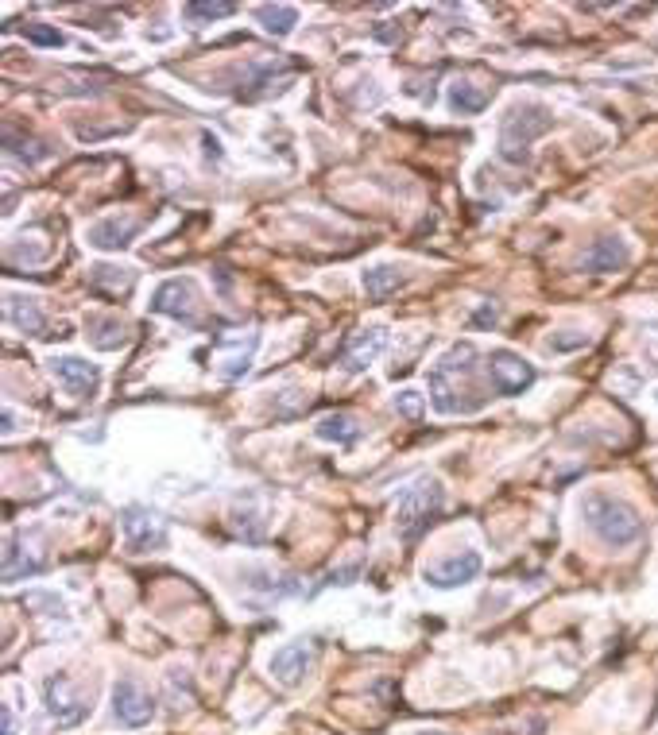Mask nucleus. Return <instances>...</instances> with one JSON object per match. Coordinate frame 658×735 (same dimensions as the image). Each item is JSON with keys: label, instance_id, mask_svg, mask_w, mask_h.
Listing matches in <instances>:
<instances>
[{"label": "nucleus", "instance_id": "20e7f679", "mask_svg": "<svg viewBox=\"0 0 658 735\" xmlns=\"http://www.w3.org/2000/svg\"><path fill=\"white\" fill-rule=\"evenodd\" d=\"M446 507V488L438 476H419L411 488H403V496L395 503V527L403 538H419Z\"/></svg>", "mask_w": 658, "mask_h": 735}, {"label": "nucleus", "instance_id": "4468645a", "mask_svg": "<svg viewBox=\"0 0 658 735\" xmlns=\"http://www.w3.org/2000/svg\"><path fill=\"white\" fill-rule=\"evenodd\" d=\"M384 349H388V329H384V325L360 329L357 337L349 341V349H345V360H341V364H345V372H349V376H360V372H364L376 356L384 353Z\"/></svg>", "mask_w": 658, "mask_h": 735}, {"label": "nucleus", "instance_id": "6ab92c4d", "mask_svg": "<svg viewBox=\"0 0 658 735\" xmlns=\"http://www.w3.org/2000/svg\"><path fill=\"white\" fill-rule=\"evenodd\" d=\"M314 434L322 441H333V445H357L360 441V422L353 414H326V418H318V426H314Z\"/></svg>", "mask_w": 658, "mask_h": 735}, {"label": "nucleus", "instance_id": "1a4fd4ad", "mask_svg": "<svg viewBox=\"0 0 658 735\" xmlns=\"http://www.w3.org/2000/svg\"><path fill=\"white\" fill-rule=\"evenodd\" d=\"M113 716L124 728H148L155 720V697L136 677H120L113 685Z\"/></svg>", "mask_w": 658, "mask_h": 735}, {"label": "nucleus", "instance_id": "f257e3e1", "mask_svg": "<svg viewBox=\"0 0 658 735\" xmlns=\"http://www.w3.org/2000/svg\"><path fill=\"white\" fill-rule=\"evenodd\" d=\"M480 356L469 341L449 345L430 368V407L438 414H477L492 387H480Z\"/></svg>", "mask_w": 658, "mask_h": 735}, {"label": "nucleus", "instance_id": "9b49d317", "mask_svg": "<svg viewBox=\"0 0 658 735\" xmlns=\"http://www.w3.org/2000/svg\"><path fill=\"white\" fill-rule=\"evenodd\" d=\"M314 658H318L314 643H287V647H279L271 654V677L279 685H287V689H299L306 674H310V666H314Z\"/></svg>", "mask_w": 658, "mask_h": 735}, {"label": "nucleus", "instance_id": "6e6552de", "mask_svg": "<svg viewBox=\"0 0 658 735\" xmlns=\"http://www.w3.org/2000/svg\"><path fill=\"white\" fill-rule=\"evenodd\" d=\"M488 368V383L496 395H523L535 383V364H527L523 356H515L511 349H496L484 360Z\"/></svg>", "mask_w": 658, "mask_h": 735}, {"label": "nucleus", "instance_id": "393cba45", "mask_svg": "<svg viewBox=\"0 0 658 735\" xmlns=\"http://www.w3.org/2000/svg\"><path fill=\"white\" fill-rule=\"evenodd\" d=\"M395 411L403 414V418H422L426 399H422L419 391H399V395H395Z\"/></svg>", "mask_w": 658, "mask_h": 735}, {"label": "nucleus", "instance_id": "0eeeda50", "mask_svg": "<svg viewBox=\"0 0 658 735\" xmlns=\"http://www.w3.org/2000/svg\"><path fill=\"white\" fill-rule=\"evenodd\" d=\"M43 705H47V716L59 728H78L90 716V701L74 689V681L66 674H51L43 681Z\"/></svg>", "mask_w": 658, "mask_h": 735}, {"label": "nucleus", "instance_id": "f8f14e48", "mask_svg": "<svg viewBox=\"0 0 658 735\" xmlns=\"http://www.w3.org/2000/svg\"><path fill=\"white\" fill-rule=\"evenodd\" d=\"M480 569H484V558H480L477 550H461V554H453V558L430 565L422 577H426V585H434V588H461V585H469V581H477Z\"/></svg>", "mask_w": 658, "mask_h": 735}, {"label": "nucleus", "instance_id": "f03ea898", "mask_svg": "<svg viewBox=\"0 0 658 735\" xmlns=\"http://www.w3.org/2000/svg\"><path fill=\"white\" fill-rule=\"evenodd\" d=\"M581 515H585L589 530L597 534L604 546H612V550H624V546H631L643 534L639 511L628 500H616L608 492H589L581 500Z\"/></svg>", "mask_w": 658, "mask_h": 735}, {"label": "nucleus", "instance_id": "bb28decb", "mask_svg": "<svg viewBox=\"0 0 658 735\" xmlns=\"http://www.w3.org/2000/svg\"><path fill=\"white\" fill-rule=\"evenodd\" d=\"M554 353H569V349H581V345H589V337L585 333H577V337H550L546 341Z\"/></svg>", "mask_w": 658, "mask_h": 735}, {"label": "nucleus", "instance_id": "a211bd4d", "mask_svg": "<svg viewBox=\"0 0 658 735\" xmlns=\"http://www.w3.org/2000/svg\"><path fill=\"white\" fill-rule=\"evenodd\" d=\"M360 283H364V294H368L372 302H384V298H391V294L407 283V275L391 264H376L360 275Z\"/></svg>", "mask_w": 658, "mask_h": 735}, {"label": "nucleus", "instance_id": "39448f33", "mask_svg": "<svg viewBox=\"0 0 658 735\" xmlns=\"http://www.w3.org/2000/svg\"><path fill=\"white\" fill-rule=\"evenodd\" d=\"M151 310L182 325H202V294L194 279H167L151 294Z\"/></svg>", "mask_w": 658, "mask_h": 735}, {"label": "nucleus", "instance_id": "c85d7f7f", "mask_svg": "<svg viewBox=\"0 0 658 735\" xmlns=\"http://www.w3.org/2000/svg\"><path fill=\"white\" fill-rule=\"evenodd\" d=\"M0 716H4V735H16V716H12V708L4 705L0 708Z\"/></svg>", "mask_w": 658, "mask_h": 735}, {"label": "nucleus", "instance_id": "cd10ccee", "mask_svg": "<svg viewBox=\"0 0 658 735\" xmlns=\"http://www.w3.org/2000/svg\"><path fill=\"white\" fill-rule=\"evenodd\" d=\"M349 577H360V565H345V569H333L326 577V585H349Z\"/></svg>", "mask_w": 658, "mask_h": 735}, {"label": "nucleus", "instance_id": "a878e982", "mask_svg": "<svg viewBox=\"0 0 658 735\" xmlns=\"http://www.w3.org/2000/svg\"><path fill=\"white\" fill-rule=\"evenodd\" d=\"M24 35H28L31 43H39V47H62V31L47 28V24H28Z\"/></svg>", "mask_w": 658, "mask_h": 735}, {"label": "nucleus", "instance_id": "c756f323", "mask_svg": "<svg viewBox=\"0 0 658 735\" xmlns=\"http://www.w3.org/2000/svg\"><path fill=\"white\" fill-rule=\"evenodd\" d=\"M655 403H658V387H655Z\"/></svg>", "mask_w": 658, "mask_h": 735}, {"label": "nucleus", "instance_id": "7c9ffc66", "mask_svg": "<svg viewBox=\"0 0 658 735\" xmlns=\"http://www.w3.org/2000/svg\"><path fill=\"white\" fill-rule=\"evenodd\" d=\"M430 735H442V732H430Z\"/></svg>", "mask_w": 658, "mask_h": 735}, {"label": "nucleus", "instance_id": "412c9836", "mask_svg": "<svg viewBox=\"0 0 658 735\" xmlns=\"http://www.w3.org/2000/svg\"><path fill=\"white\" fill-rule=\"evenodd\" d=\"M256 345H260V337H256V333L237 337V349H233V353H221V380H240V376L248 372V364H252Z\"/></svg>", "mask_w": 658, "mask_h": 735}, {"label": "nucleus", "instance_id": "5701e85b", "mask_svg": "<svg viewBox=\"0 0 658 735\" xmlns=\"http://www.w3.org/2000/svg\"><path fill=\"white\" fill-rule=\"evenodd\" d=\"M233 12H237V4H229V0H194V4L182 8V20L186 24H210V20L233 16Z\"/></svg>", "mask_w": 658, "mask_h": 735}, {"label": "nucleus", "instance_id": "dca6fc26", "mask_svg": "<svg viewBox=\"0 0 658 735\" xmlns=\"http://www.w3.org/2000/svg\"><path fill=\"white\" fill-rule=\"evenodd\" d=\"M86 337H90L93 349L113 353V349H120L128 341V325L120 322V318H113V314H90L86 318Z\"/></svg>", "mask_w": 658, "mask_h": 735}, {"label": "nucleus", "instance_id": "f3484780", "mask_svg": "<svg viewBox=\"0 0 658 735\" xmlns=\"http://www.w3.org/2000/svg\"><path fill=\"white\" fill-rule=\"evenodd\" d=\"M4 318L8 325H16L20 333H43V310H39V298H28V294H8V302H4Z\"/></svg>", "mask_w": 658, "mask_h": 735}, {"label": "nucleus", "instance_id": "9d476101", "mask_svg": "<svg viewBox=\"0 0 658 735\" xmlns=\"http://www.w3.org/2000/svg\"><path fill=\"white\" fill-rule=\"evenodd\" d=\"M51 376H55V380L62 383V391L74 395V399H93L97 387H101L97 364L82 360V356H55V360H51Z\"/></svg>", "mask_w": 658, "mask_h": 735}, {"label": "nucleus", "instance_id": "ddd939ff", "mask_svg": "<svg viewBox=\"0 0 658 735\" xmlns=\"http://www.w3.org/2000/svg\"><path fill=\"white\" fill-rule=\"evenodd\" d=\"M136 236H140V221L136 217H101V221H93L90 229H86V240H90V248H97V252H120Z\"/></svg>", "mask_w": 658, "mask_h": 735}, {"label": "nucleus", "instance_id": "4be33fe9", "mask_svg": "<svg viewBox=\"0 0 658 735\" xmlns=\"http://www.w3.org/2000/svg\"><path fill=\"white\" fill-rule=\"evenodd\" d=\"M449 109L453 113H461V117H477L488 109V93L473 82H457V86L449 89Z\"/></svg>", "mask_w": 658, "mask_h": 735}, {"label": "nucleus", "instance_id": "aec40b11", "mask_svg": "<svg viewBox=\"0 0 658 735\" xmlns=\"http://www.w3.org/2000/svg\"><path fill=\"white\" fill-rule=\"evenodd\" d=\"M256 20L264 24V31L268 35H291L295 31V24H299V8L295 4H260L256 8Z\"/></svg>", "mask_w": 658, "mask_h": 735}, {"label": "nucleus", "instance_id": "b1692460", "mask_svg": "<svg viewBox=\"0 0 658 735\" xmlns=\"http://www.w3.org/2000/svg\"><path fill=\"white\" fill-rule=\"evenodd\" d=\"M90 279H93V287H109V291H128V283H132V275H128L124 267H109V264L93 267Z\"/></svg>", "mask_w": 658, "mask_h": 735}, {"label": "nucleus", "instance_id": "423d86ee", "mask_svg": "<svg viewBox=\"0 0 658 735\" xmlns=\"http://www.w3.org/2000/svg\"><path fill=\"white\" fill-rule=\"evenodd\" d=\"M120 530H124V546L132 554H159V550H167V527L148 507H136V503L124 507L120 511Z\"/></svg>", "mask_w": 658, "mask_h": 735}, {"label": "nucleus", "instance_id": "2eb2a0df", "mask_svg": "<svg viewBox=\"0 0 658 735\" xmlns=\"http://www.w3.org/2000/svg\"><path fill=\"white\" fill-rule=\"evenodd\" d=\"M628 264H631V248L620 236H600L597 244L585 252V271H597V275L624 271Z\"/></svg>", "mask_w": 658, "mask_h": 735}, {"label": "nucleus", "instance_id": "7ed1b4c3", "mask_svg": "<svg viewBox=\"0 0 658 735\" xmlns=\"http://www.w3.org/2000/svg\"><path fill=\"white\" fill-rule=\"evenodd\" d=\"M554 128L550 109L539 101H523V105H511L508 117L500 120V155L508 163H527L531 159V144L546 136Z\"/></svg>", "mask_w": 658, "mask_h": 735}]
</instances>
